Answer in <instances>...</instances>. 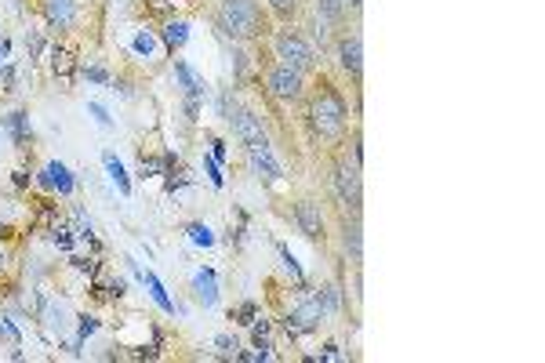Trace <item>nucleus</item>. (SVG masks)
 <instances>
[{"mask_svg": "<svg viewBox=\"0 0 545 363\" xmlns=\"http://www.w3.org/2000/svg\"><path fill=\"white\" fill-rule=\"evenodd\" d=\"M215 26L233 40H259L266 36V11L259 0H218Z\"/></svg>", "mask_w": 545, "mask_h": 363, "instance_id": "nucleus-1", "label": "nucleus"}, {"mask_svg": "<svg viewBox=\"0 0 545 363\" xmlns=\"http://www.w3.org/2000/svg\"><path fill=\"white\" fill-rule=\"evenodd\" d=\"M309 120H313V131L320 138H338L345 131V120H349V105H345L342 91L335 84H320V91L309 102Z\"/></svg>", "mask_w": 545, "mask_h": 363, "instance_id": "nucleus-2", "label": "nucleus"}, {"mask_svg": "<svg viewBox=\"0 0 545 363\" xmlns=\"http://www.w3.org/2000/svg\"><path fill=\"white\" fill-rule=\"evenodd\" d=\"M331 189H335V196H338V204L345 207V211H353V214H360V200H363V182H360V163L353 160H342V163H335V171H331Z\"/></svg>", "mask_w": 545, "mask_h": 363, "instance_id": "nucleus-3", "label": "nucleus"}, {"mask_svg": "<svg viewBox=\"0 0 545 363\" xmlns=\"http://www.w3.org/2000/svg\"><path fill=\"white\" fill-rule=\"evenodd\" d=\"M272 47H277V59L284 62V66H291V69H309L317 62V54H313V47L305 44V36H298L295 29H284V33H277V40H272Z\"/></svg>", "mask_w": 545, "mask_h": 363, "instance_id": "nucleus-4", "label": "nucleus"}, {"mask_svg": "<svg viewBox=\"0 0 545 363\" xmlns=\"http://www.w3.org/2000/svg\"><path fill=\"white\" fill-rule=\"evenodd\" d=\"M229 124H233V135L240 138V145L247 153H259V149H272L266 131H262V120L251 113V109H233L229 113Z\"/></svg>", "mask_w": 545, "mask_h": 363, "instance_id": "nucleus-5", "label": "nucleus"}, {"mask_svg": "<svg viewBox=\"0 0 545 363\" xmlns=\"http://www.w3.org/2000/svg\"><path fill=\"white\" fill-rule=\"evenodd\" d=\"M266 87H269V95L272 98H280V102H295L302 98V91H305V73L302 69H291V66H272L269 69V77H266Z\"/></svg>", "mask_w": 545, "mask_h": 363, "instance_id": "nucleus-6", "label": "nucleus"}, {"mask_svg": "<svg viewBox=\"0 0 545 363\" xmlns=\"http://www.w3.org/2000/svg\"><path fill=\"white\" fill-rule=\"evenodd\" d=\"M320 323H324V309H320V302H317V298H305L298 309H291L287 320H284V327H287V334H291V338L317 331Z\"/></svg>", "mask_w": 545, "mask_h": 363, "instance_id": "nucleus-7", "label": "nucleus"}, {"mask_svg": "<svg viewBox=\"0 0 545 363\" xmlns=\"http://www.w3.org/2000/svg\"><path fill=\"white\" fill-rule=\"evenodd\" d=\"M291 218H295V225L309 236V240H324V211H320L317 200H298Z\"/></svg>", "mask_w": 545, "mask_h": 363, "instance_id": "nucleus-8", "label": "nucleus"}, {"mask_svg": "<svg viewBox=\"0 0 545 363\" xmlns=\"http://www.w3.org/2000/svg\"><path fill=\"white\" fill-rule=\"evenodd\" d=\"M338 66L349 73L353 80H360V73H363V40H360V33H342V40H338Z\"/></svg>", "mask_w": 545, "mask_h": 363, "instance_id": "nucleus-9", "label": "nucleus"}, {"mask_svg": "<svg viewBox=\"0 0 545 363\" xmlns=\"http://www.w3.org/2000/svg\"><path fill=\"white\" fill-rule=\"evenodd\" d=\"M36 186H41V189H54V193L69 196V193H73V186H77V182H73V175H69V168H66V163L51 160L48 168H44L41 175H36Z\"/></svg>", "mask_w": 545, "mask_h": 363, "instance_id": "nucleus-10", "label": "nucleus"}, {"mask_svg": "<svg viewBox=\"0 0 545 363\" xmlns=\"http://www.w3.org/2000/svg\"><path fill=\"white\" fill-rule=\"evenodd\" d=\"M44 15L51 29H69L77 22V0H44Z\"/></svg>", "mask_w": 545, "mask_h": 363, "instance_id": "nucleus-11", "label": "nucleus"}, {"mask_svg": "<svg viewBox=\"0 0 545 363\" xmlns=\"http://www.w3.org/2000/svg\"><path fill=\"white\" fill-rule=\"evenodd\" d=\"M193 298L204 305V309H215L218 305V283H215V269H200L193 276Z\"/></svg>", "mask_w": 545, "mask_h": 363, "instance_id": "nucleus-12", "label": "nucleus"}, {"mask_svg": "<svg viewBox=\"0 0 545 363\" xmlns=\"http://www.w3.org/2000/svg\"><path fill=\"white\" fill-rule=\"evenodd\" d=\"M247 156H251V168L259 171L262 182H280V178H284V168L277 163L272 149H259V153H247Z\"/></svg>", "mask_w": 545, "mask_h": 363, "instance_id": "nucleus-13", "label": "nucleus"}, {"mask_svg": "<svg viewBox=\"0 0 545 363\" xmlns=\"http://www.w3.org/2000/svg\"><path fill=\"white\" fill-rule=\"evenodd\" d=\"M342 15H345V8H342V0H317V36H320V44H324V36H327V26L331 22H342Z\"/></svg>", "mask_w": 545, "mask_h": 363, "instance_id": "nucleus-14", "label": "nucleus"}, {"mask_svg": "<svg viewBox=\"0 0 545 363\" xmlns=\"http://www.w3.org/2000/svg\"><path fill=\"white\" fill-rule=\"evenodd\" d=\"M342 244H345V251H349V258H353V262H360V254H363V236H360V214L345 218V225H342Z\"/></svg>", "mask_w": 545, "mask_h": 363, "instance_id": "nucleus-15", "label": "nucleus"}, {"mask_svg": "<svg viewBox=\"0 0 545 363\" xmlns=\"http://www.w3.org/2000/svg\"><path fill=\"white\" fill-rule=\"evenodd\" d=\"M175 77L182 80V91H186V98H204V95H208V84L200 80L186 62H175Z\"/></svg>", "mask_w": 545, "mask_h": 363, "instance_id": "nucleus-16", "label": "nucleus"}, {"mask_svg": "<svg viewBox=\"0 0 545 363\" xmlns=\"http://www.w3.org/2000/svg\"><path fill=\"white\" fill-rule=\"evenodd\" d=\"M160 40H164V47H168V51H178L182 44L189 40V22H186V18H175V22H168V26L160 29Z\"/></svg>", "mask_w": 545, "mask_h": 363, "instance_id": "nucleus-17", "label": "nucleus"}, {"mask_svg": "<svg viewBox=\"0 0 545 363\" xmlns=\"http://www.w3.org/2000/svg\"><path fill=\"white\" fill-rule=\"evenodd\" d=\"M102 163H106V175L117 182V189L124 193V196H131V178H127V171H124V163L117 160V153H102Z\"/></svg>", "mask_w": 545, "mask_h": 363, "instance_id": "nucleus-18", "label": "nucleus"}, {"mask_svg": "<svg viewBox=\"0 0 545 363\" xmlns=\"http://www.w3.org/2000/svg\"><path fill=\"white\" fill-rule=\"evenodd\" d=\"M51 69H54V77L73 80V73H77V59H73V51L54 47V51H51Z\"/></svg>", "mask_w": 545, "mask_h": 363, "instance_id": "nucleus-19", "label": "nucleus"}, {"mask_svg": "<svg viewBox=\"0 0 545 363\" xmlns=\"http://www.w3.org/2000/svg\"><path fill=\"white\" fill-rule=\"evenodd\" d=\"M317 302H320V309H324V316H335V313H342V283H327L320 295H313Z\"/></svg>", "mask_w": 545, "mask_h": 363, "instance_id": "nucleus-20", "label": "nucleus"}, {"mask_svg": "<svg viewBox=\"0 0 545 363\" xmlns=\"http://www.w3.org/2000/svg\"><path fill=\"white\" fill-rule=\"evenodd\" d=\"M142 283H145V287H150V295H153V302H157V305L164 309V313H175V302L168 298V290H164V283H160V280L153 276V272H142Z\"/></svg>", "mask_w": 545, "mask_h": 363, "instance_id": "nucleus-21", "label": "nucleus"}, {"mask_svg": "<svg viewBox=\"0 0 545 363\" xmlns=\"http://www.w3.org/2000/svg\"><path fill=\"white\" fill-rule=\"evenodd\" d=\"M157 36L150 33V29H138L135 36H131V51L138 54V59H153V54H157Z\"/></svg>", "mask_w": 545, "mask_h": 363, "instance_id": "nucleus-22", "label": "nucleus"}, {"mask_svg": "<svg viewBox=\"0 0 545 363\" xmlns=\"http://www.w3.org/2000/svg\"><path fill=\"white\" fill-rule=\"evenodd\" d=\"M186 236H189V244H196V247H215V232L204 222H189L186 225Z\"/></svg>", "mask_w": 545, "mask_h": 363, "instance_id": "nucleus-23", "label": "nucleus"}, {"mask_svg": "<svg viewBox=\"0 0 545 363\" xmlns=\"http://www.w3.org/2000/svg\"><path fill=\"white\" fill-rule=\"evenodd\" d=\"M4 124L11 127L15 145H26V135H29V117H26V113H11V117H4Z\"/></svg>", "mask_w": 545, "mask_h": 363, "instance_id": "nucleus-24", "label": "nucleus"}, {"mask_svg": "<svg viewBox=\"0 0 545 363\" xmlns=\"http://www.w3.org/2000/svg\"><path fill=\"white\" fill-rule=\"evenodd\" d=\"M233 320L240 323V327H251L254 320H259V305H254L251 298H247V302H240V305H236V313H233Z\"/></svg>", "mask_w": 545, "mask_h": 363, "instance_id": "nucleus-25", "label": "nucleus"}, {"mask_svg": "<svg viewBox=\"0 0 545 363\" xmlns=\"http://www.w3.org/2000/svg\"><path fill=\"white\" fill-rule=\"evenodd\" d=\"M277 251H280V258H284V269H287V272H291V276H295L298 283H305V280H302V269H298V262H295V254H291L284 244H277Z\"/></svg>", "mask_w": 545, "mask_h": 363, "instance_id": "nucleus-26", "label": "nucleus"}, {"mask_svg": "<svg viewBox=\"0 0 545 363\" xmlns=\"http://www.w3.org/2000/svg\"><path fill=\"white\" fill-rule=\"evenodd\" d=\"M73 218H77V236H80V240H91V236H95V225H91V218L77 207V211H73Z\"/></svg>", "mask_w": 545, "mask_h": 363, "instance_id": "nucleus-27", "label": "nucleus"}, {"mask_svg": "<svg viewBox=\"0 0 545 363\" xmlns=\"http://www.w3.org/2000/svg\"><path fill=\"white\" fill-rule=\"evenodd\" d=\"M87 109H91V117H95V124H99V127H106V131H113V117L106 113V105H99V102H87Z\"/></svg>", "mask_w": 545, "mask_h": 363, "instance_id": "nucleus-28", "label": "nucleus"}, {"mask_svg": "<svg viewBox=\"0 0 545 363\" xmlns=\"http://www.w3.org/2000/svg\"><path fill=\"white\" fill-rule=\"evenodd\" d=\"M204 171H208V178H211L215 189L226 186V178H222V171H218V160H215V156H204Z\"/></svg>", "mask_w": 545, "mask_h": 363, "instance_id": "nucleus-29", "label": "nucleus"}, {"mask_svg": "<svg viewBox=\"0 0 545 363\" xmlns=\"http://www.w3.org/2000/svg\"><path fill=\"white\" fill-rule=\"evenodd\" d=\"M51 240H54V247L69 251V247H73V229H66V225H54V229H51Z\"/></svg>", "mask_w": 545, "mask_h": 363, "instance_id": "nucleus-30", "label": "nucleus"}, {"mask_svg": "<svg viewBox=\"0 0 545 363\" xmlns=\"http://www.w3.org/2000/svg\"><path fill=\"white\" fill-rule=\"evenodd\" d=\"M269 8H272V15L291 18V15H295V8H298V0H269Z\"/></svg>", "mask_w": 545, "mask_h": 363, "instance_id": "nucleus-31", "label": "nucleus"}, {"mask_svg": "<svg viewBox=\"0 0 545 363\" xmlns=\"http://www.w3.org/2000/svg\"><path fill=\"white\" fill-rule=\"evenodd\" d=\"M215 345H218V349H222L226 356H236V349H240V341L229 338V334H218V338H215Z\"/></svg>", "mask_w": 545, "mask_h": 363, "instance_id": "nucleus-32", "label": "nucleus"}, {"mask_svg": "<svg viewBox=\"0 0 545 363\" xmlns=\"http://www.w3.org/2000/svg\"><path fill=\"white\" fill-rule=\"evenodd\" d=\"M84 77H87L91 84H109V73H106L102 66H84Z\"/></svg>", "mask_w": 545, "mask_h": 363, "instance_id": "nucleus-33", "label": "nucleus"}, {"mask_svg": "<svg viewBox=\"0 0 545 363\" xmlns=\"http://www.w3.org/2000/svg\"><path fill=\"white\" fill-rule=\"evenodd\" d=\"M95 331H99V320H95V316H80V327H77L80 341H84L87 334H95Z\"/></svg>", "mask_w": 545, "mask_h": 363, "instance_id": "nucleus-34", "label": "nucleus"}, {"mask_svg": "<svg viewBox=\"0 0 545 363\" xmlns=\"http://www.w3.org/2000/svg\"><path fill=\"white\" fill-rule=\"evenodd\" d=\"M0 80H4V91H15V66L11 62L0 69Z\"/></svg>", "mask_w": 545, "mask_h": 363, "instance_id": "nucleus-35", "label": "nucleus"}, {"mask_svg": "<svg viewBox=\"0 0 545 363\" xmlns=\"http://www.w3.org/2000/svg\"><path fill=\"white\" fill-rule=\"evenodd\" d=\"M200 98H186V120H200Z\"/></svg>", "mask_w": 545, "mask_h": 363, "instance_id": "nucleus-36", "label": "nucleus"}, {"mask_svg": "<svg viewBox=\"0 0 545 363\" xmlns=\"http://www.w3.org/2000/svg\"><path fill=\"white\" fill-rule=\"evenodd\" d=\"M44 51V40H41V33H29V59H36V54Z\"/></svg>", "mask_w": 545, "mask_h": 363, "instance_id": "nucleus-37", "label": "nucleus"}, {"mask_svg": "<svg viewBox=\"0 0 545 363\" xmlns=\"http://www.w3.org/2000/svg\"><path fill=\"white\" fill-rule=\"evenodd\" d=\"M0 334H4L8 341H18V331H15V327H11V323H8L4 316H0Z\"/></svg>", "mask_w": 545, "mask_h": 363, "instance_id": "nucleus-38", "label": "nucleus"}, {"mask_svg": "<svg viewBox=\"0 0 545 363\" xmlns=\"http://www.w3.org/2000/svg\"><path fill=\"white\" fill-rule=\"evenodd\" d=\"M211 145H215V160H226V142L222 138H211Z\"/></svg>", "mask_w": 545, "mask_h": 363, "instance_id": "nucleus-39", "label": "nucleus"}, {"mask_svg": "<svg viewBox=\"0 0 545 363\" xmlns=\"http://www.w3.org/2000/svg\"><path fill=\"white\" fill-rule=\"evenodd\" d=\"M11 182H15V189H26V186H29V175H26V171H15Z\"/></svg>", "mask_w": 545, "mask_h": 363, "instance_id": "nucleus-40", "label": "nucleus"}, {"mask_svg": "<svg viewBox=\"0 0 545 363\" xmlns=\"http://www.w3.org/2000/svg\"><path fill=\"white\" fill-rule=\"evenodd\" d=\"M342 8H345V11H353V15H356V11L363 8V0H342Z\"/></svg>", "mask_w": 545, "mask_h": 363, "instance_id": "nucleus-41", "label": "nucleus"}, {"mask_svg": "<svg viewBox=\"0 0 545 363\" xmlns=\"http://www.w3.org/2000/svg\"><path fill=\"white\" fill-rule=\"evenodd\" d=\"M0 269H4V254H0Z\"/></svg>", "mask_w": 545, "mask_h": 363, "instance_id": "nucleus-42", "label": "nucleus"}]
</instances>
